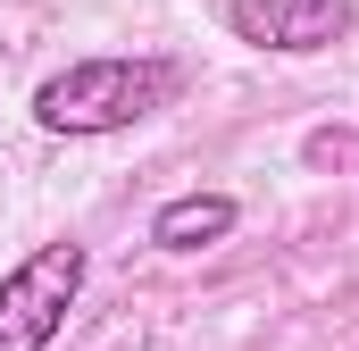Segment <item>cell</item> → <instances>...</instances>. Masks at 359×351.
I'll use <instances>...</instances> for the list:
<instances>
[{"label":"cell","mask_w":359,"mask_h":351,"mask_svg":"<svg viewBox=\"0 0 359 351\" xmlns=\"http://www.w3.org/2000/svg\"><path fill=\"white\" fill-rule=\"evenodd\" d=\"M84 293V243H42L25 267L0 276V351H50Z\"/></svg>","instance_id":"cell-2"},{"label":"cell","mask_w":359,"mask_h":351,"mask_svg":"<svg viewBox=\"0 0 359 351\" xmlns=\"http://www.w3.org/2000/svg\"><path fill=\"white\" fill-rule=\"evenodd\" d=\"M176 67L168 59H76L34 92V126L42 134H126L151 109L176 100Z\"/></svg>","instance_id":"cell-1"},{"label":"cell","mask_w":359,"mask_h":351,"mask_svg":"<svg viewBox=\"0 0 359 351\" xmlns=\"http://www.w3.org/2000/svg\"><path fill=\"white\" fill-rule=\"evenodd\" d=\"M226 25L251 51L309 59V51H334L351 34V0H226Z\"/></svg>","instance_id":"cell-3"},{"label":"cell","mask_w":359,"mask_h":351,"mask_svg":"<svg viewBox=\"0 0 359 351\" xmlns=\"http://www.w3.org/2000/svg\"><path fill=\"white\" fill-rule=\"evenodd\" d=\"M234 218H243V209H234L226 192H176V201L151 218V243H159V251H209V243L234 234Z\"/></svg>","instance_id":"cell-4"}]
</instances>
